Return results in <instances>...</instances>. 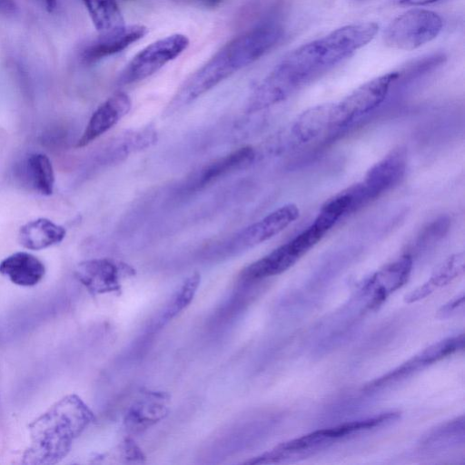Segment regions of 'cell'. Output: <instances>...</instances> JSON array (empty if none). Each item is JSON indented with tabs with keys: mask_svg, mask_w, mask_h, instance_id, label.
<instances>
[{
	"mask_svg": "<svg viewBox=\"0 0 465 465\" xmlns=\"http://www.w3.org/2000/svg\"><path fill=\"white\" fill-rule=\"evenodd\" d=\"M378 30L379 25L374 22L355 23L337 28L290 52L266 77L288 97L311 79L366 45Z\"/></svg>",
	"mask_w": 465,
	"mask_h": 465,
	"instance_id": "obj_1",
	"label": "cell"
},
{
	"mask_svg": "<svg viewBox=\"0 0 465 465\" xmlns=\"http://www.w3.org/2000/svg\"><path fill=\"white\" fill-rule=\"evenodd\" d=\"M283 35L282 25L269 21L254 25L231 40L184 83L168 106V112L190 104L260 59L282 40Z\"/></svg>",
	"mask_w": 465,
	"mask_h": 465,
	"instance_id": "obj_2",
	"label": "cell"
},
{
	"mask_svg": "<svg viewBox=\"0 0 465 465\" xmlns=\"http://www.w3.org/2000/svg\"><path fill=\"white\" fill-rule=\"evenodd\" d=\"M94 420V413L78 396L68 395L59 400L30 423L31 445L25 452L24 462H59Z\"/></svg>",
	"mask_w": 465,
	"mask_h": 465,
	"instance_id": "obj_3",
	"label": "cell"
},
{
	"mask_svg": "<svg viewBox=\"0 0 465 465\" xmlns=\"http://www.w3.org/2000/svg\"><path fill=\"white\" fill-rule=\"evenodd\" d=\"M399 417V412L391 411L318 430L282 442L272 449L271 453L276 462L290 458L306 456L339 440L391 423Z\"/></svg>",
	"mask_w": 465,
	"mask_h": 465,
	"instance_id": "obj_4",
	"label": "cell"
},
{
	"mask_svg": "<svg viewBox=\"0 0 465 465\" xmlns=\"http://www.w3.org/2000/svg\"><path fill=\"white\" fill-rule=\"evenodd\" d=\"M441 17L426 9H411L394 18L383 32L384 43L394 49L411 51L438 36Z\"/></svg>",
	"mask_w": 465,
	"mask_h": 465,
	"instance_id": "obj_5",
	"label": "cell"
},
{
	"mask_svg": "<svg viewBox=\"0 0 465 465\" xmlns=\"http://www.w3.org/2000/svg\"><path fill=\"white\" fill-rule=\"evenodd\" d=\"M189 45V38L183 34H173L149 44L127 64L119 76V84H130L151 76L177 58Z\"/></svg>",
	"mask_w": 465,
	"mask_h": 465,
	"instance_id": "obj_6",
	"label": "cell"
},
{
	"mask_svg": "<svg viewBox=\"0 0 465 465\" xmlns=\"http://www.w3.org/2000/svg\"><path fill=\"white\" fill-rule=\"evenodd\" d=\"M399 76L398 72H391L375 77L354 89L341 101L333 103L335 127L344 126L378 107Z\"/></svg>",
	"mask_w": 465,
	"mask_h": 465,
	"instance_id": "obj_7",
	"label": "cell"
},
{
	"mask_svg": "<svg viewBox=\"0 0 465 465\" xmlns=\"http://www.w3.org/2000/svg\"><path fill=\"white\" fill-rule=\"evenodd\" d=\"M134 273L128 264L105 258L82 262L74 272L77 280L93 294L119 292L123 281Z\"/></svg>",
	"mask_w": 465,
	"mask_h": 465,
	"instance_id": "obj_8",
	"label": "cell"
},
{
	"mask_svg": "<svg viewBox=\"0 0 465 465\" xmlns=\"http://www.w3.org/2000/svg\"><path fill=\"white\" fill-rule=\"evenodd\" d=\"M299 215L296 204H284L236 233L227 242L226 248L230 252H240L260 244L282 232Z\"/></svg>",
	"mask_w": 465,
	"mask_h": 465,
	"instance_id": "obj_9",
	"label": "cell"
},
{
	"mask_svg": "<svg viewBox=\"0 0 465 465\" xmlns=\"http://www.w3.org/2000/svg\"><path fill=\"white\" fill-rule=\"evenodd\" d=\"M411 270L412 258L404 254L367 278L361 288V293L366 299L365 309H377L390 294L408 282Z\"/></svg>",
	"mask_w": 465,
	"mask_h": 465,
	"instance_id": "obj_10",
	"label": "cell"
},
{
	"mask_svg": "<svg viewBox=\"0 0 465 465\" xmlns=\"http://www.w3.org/2000/svg\"><path fill=\"white\" fill-rule=\"evenodd\" d=\"M463 348V334L441 340L427 347L398 368L388 372L386 375L374 380L370 384L366 385L364 390L367 391H376L396 383L411 376L420 369H423L426 366L449 357Z\"/></svg>",
	"mask_w": 465,
	"mask_h": 465,
	"instance_id": "obj_11",
	"label": "cell"
},
{
	"mask_svg": "<svg viewBox=\"0 0 465 465\" xmlns=\"http://www.w3.org/2000/svg\"><path fill=\"white\" fill-rule=\"evenodd\" d=\"M147 31V27L142 25H124L122 27L102 33L83 50L82 61L86 64H92L122 52L143 38Z\"/></svg>",
	"mask_w": 465,
	"mask_h": 465,
	"instance_id": "obj_12",
	"label": "cell"
},
{
	"mask_svg": "<svg viewBox=\"0 0 465 465\" xmlns=\"http://www.w3.org/2000/svg\"><path fill=\"white\" fill-rule=\"evenodd\" d=\"M131 105V99L125 93L119 92L109 97L94 112L75 146L84 147L106 133L129 113Z\"/></svg>",
	"mask_w": 465,
	"mask_h": 465,
	"instance_id": "obj_13",
	"label": "cell"
},
{
	"mask_svg": "<svg viewBox=\"0 0 465 465\" xmlns=\"http://www.w3.org/2000/svg\"><path fill=\"white\" fill-rule=\"evenodd\" d=\"M170 396L163 391H143L134 401L125 414L129 430H144L163 420L169 412Z\"/></svg>",
	"mask_w": 465,
	"mask_h": 465,
	"instance_id": "obj_14",
	"label": "cell"
},
{
	"mask_svg": "<svg viewBox=\"0 0 465 465\" xmlns=\"http://www.w3.org/2000/svg\"><path fill=\"white\" fill-rule=\"evenodd\" d=\"M255 158L251 146H244L206 164L197 171L188 183V189L200 190L221 177L249 166Z\"/></svg>",
	"mask_w": 465,
	"mask_h": 465,
	"instance_id": "obj_15",
	"label": "cell"
},
{
	"mask_svg": "<svg viewBox=\"0 0 465 465\" xmlns=\"http://www.w3.org/2000/svg\"><path fill=\"white\" fill-rule=\"evenodd\" d=\"M405 167V154L401 151H393L375 163L361 183L368 198L376 197L390 189L403 175Z\"/></svg>",
	"mask_w": 465,
	"mask_h": 465,
	"instance_id": "obj_16",
	"label": "cell"
},
{
	"mask_svg": "<svg viewBox=\"0 0 465 465\" xmlns=\"http://www.w3.org/2000/svg\"><path fill=\"white\" fill-rule=\"evenodd\" d=\"M302 256L289 241L244 268L241 277L244 281L252 282L281 274L290 269Z\"/></svg>",
	"mask_w": 465,
	"mask_h": 465,
	"instance_id": "obj_17",
	"label": "cell"
},
{
	"mask_svg": "<svg viewBox=\"0 0 465 465\" xmlns=\"http://www.w3.org/2000/svg\"><path fill=\"white\" fill-rule=\"evenodd\" d=\"M0 273L15 285L31 287L44 278L45 267L35 255L17 252L1 261Z\"/></svg>",
	"mask_w": 465,
	"mask_h": 465,
	"instance_id": "obj_18",
	"label": "cell"
},
{
	"mask_svg": "<svg viewBox=\"0 0 465 465\" xmlns=\"http://www.w3.org/2000/svg\"><path fill=\"white\" fill-rule=\"evenodd\" d=\"M65 229L46 218H38L23 225L18 233L20 244L32 251H39L61 242Z\"/></svg>",
	"mask_w": 465,
	"mask_h": 465,
	"instance_id": "obj_19",
	"label": "cell"
},
{
	"mask_svg": "<svg viewBox=\"0 0 465 465\" xmlns=\"http://www.w3.org/2000/svg\"><path fill=\"white\" fill-rule=\"evenodd\" d=\"M465 267L464 252H457L448 257L422 285L418 286L405 295L408 303L418 302L431 294L436 289L450 284L463 274Z\"/></svg>",
	"mask_w": 465,
	"mask_h": 465,
	"instance_id": "obj_20",
	"label": "cell"
},
{
	"mask_svg": "<svg viewBox=\"0 0 465 465\" xmlns=\"http://www.w3.org/2000/svg\"><path fill=\"white\" fill-rule=\"evenodd\" d=\"M333 103L318 104L299 115L292 132L302 142H307L334 128Z\"/></svg>",
	"mask_w": 465,
	"mask_h": 465,
	"instance_id": "obj_21",
	"label": "cell"
},
{
	"mask_svg": "<svg viewBox=\"0 0 465 465\" xmlns=\"http://www.w3.org/2000/svg\"><path fill=\"white\" fill-rule=\"evenodd\" d=\"M25 176L28 183L42 195H51L54 173L51 161L44 153H32L25 161Z\"/></svg>",
	"mask_w": 465,
	"mask_h": 465,
	"instance_id": "obj_22",
	"label": "cell"
},
{
	"mask_svg": "<svg viewBox=\"0 0 465 465\" xmlns=\"http://www.w3.org/2000/svg\"><path fill=\"white\" fill-rule=\"evenodd\" d=\"M83 1L95 29L101 34L125 25L116 0Z\"/></svg>",
	"mask_w": 465,
	"mask_h": 465,
	"instance_id": "obj_23",
	"label": "cell"
},
{
	"mask_svg": "<svg viewBox=\"0 0 465 465\" xmlns=\"http://www.w3.org/2000/svg\"><path fill=\"white\" fill-rule=\"evenodd\" d=\"M200 274L195 272L183 282L166 306L161 320L162 322L165 323L172 320L192 302L200 285Z\"/></svg>",
	"mask_w": 465,
	"mask_h": 465,
	"instance_id": "obj_24",
	"label": "cell"
},
{
	"mask_svg": "<svg viewBox=\"0 0 465 465\" xmlns=\"http://www.w3.org/2000/svg\"><path fill=\"white\" fill-rule=\"evenodd\" d=\"M464 439V419L463 416L449 421L438 427L425 436L421 443L426 448H443L450 446L452 441Z\"/></svg>",
	"mask_w": 465,
	"mask_h": 465,
	"instance_id": "obj_25",
	"label": "cell"
},
{
	"mask_svg": "<svg viewBox=\"0 0 465 465\" xmlns=\"http://www.w3.org/2000/svg\"><path fill=\"white\" fill-rule=\"evenodd\" d=\"M464 306V294H460V296L454 298L449 302L445 303L440 307L438 312V317L440 319H445L452 316L454 313H457L460 309Z\"/></svg>",
	"mask_w": 465,
	"mask_h": 465,
	"instance_id": "obj_26",
	"label": "cell"
},
{
	"mask_svg": "<svg viewBox=\"0 0 465 465\" xmlns=\"http://www.w3.org/2000/svg\"><path fill=\"white\" fill-rule=\"evenodd\" d=\"M16 5L14 0H0V13L11 15L15 13Z\"/></svg>",
	"mask_w": 465,
	"mask_h": 465,
	"instance_id": "obj_27",
	"label": "cell"
},
{
	"mask_svg": "<svg viewBox=\"0 0 465 465\" xmlns=\"http://www.w3.org/2000/svg\"><path fill=\"white\" fill-rule=\"evenodd\" d=\"M439 0H393V2L400 5H408V6H418V5H425L435 3Z\"/></svg>",
	"mask_w": 465,
	"mask_h": 465,
	"instance_id": "obj_28",
	"label": "cell"
},
{
	"mask_svg": "<svg viewBox=\"0 0 465 465\" xmlns=\"http://www.w3.org/2000/svg\"><path fill=\"white\" fill-rule=\"evenodd\" d=\"M195 1H197L198 3L202 4L203 5H204L206 7H216L221 3L223 2V0H195Z\"/></svg>",
	"mask_w": 465,
	"mask_h": 465,
	"instance_id": "obj_29",
	"label": "cell"
},
{
	"mask_svg": "<svg viewBox=\"0 0 465 465\" xmlns=\"http://www.w3.org/2000/svg\"><path fill=\"white\" fill-rule=\"evenodd\" d=\"M42 1L45 4V8L48 12H53L55 9L57 0H42Z\"/></svg>",
	"mask_w": 465,
	"mask_h": 465,
	"instance_id": "obj_30",
	"label": "cell"
},
{
	"mask_svg": "<svg viewBox=\"0 0 465 465\" xmlns=\"http://www.w3.org/2000/svg\"><path fill=\"white\" fill-rule=\"evenodd\" d=\"M354 1H364V0H354Z\"/></svg>",
	"mask_w": 465,
	"mask_h": 465,
	"instance_id": "obj_31",
	"label": "cell"
}]
</instances>
